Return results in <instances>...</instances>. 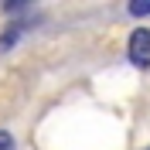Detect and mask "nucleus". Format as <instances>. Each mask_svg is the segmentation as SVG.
Segmentation results:
<instances>
[{
    "instance_id": "3",
    "label": "nucleus",
    "mask_w": 150,
    "mask_h": 150,
    "mask_svg": "<svg viewBox=\"0 0 150 150\" xmlns=\"http://www.w3.org/2000/svg\"><path fill=\"white\" fill-rule=\"evenodd\" d=\"M130 14H133V17H147V14H150V0H133Z\"/></svg>"
},
{
    "instance_id": "5",
    "label": "nucleus",
    "mask_w": 150,
    "mask_h": 150,
    "mask_svg": "<svg viewBox=\"0 0 150 150\" xmlns=\"http://www.w3.org/2000/svg\"><path fill=\"white\" fill-rule=\"evenodd\" d=\"M147 150H150V147H147Z\"/></svg>"
},
{
    "instance_id": "4",
    "label": "nucleus",
    "mask_w": 150,
    "mask_h": 150,
    "mask_svg": "<svg viewBox=\"0 0 150 150\" xmlns=\"http://www.w3.org/2000/svg\"><path fill=\"white\" fill-rule=\"evenodd\" d=\"M0 150H17L14 147V137H10L7 130H0Z\"/></svg>"
},
{
    "instance_id": "2",
    "label": "nucleus",
    "mask_w": 150,
    "mask_h": 150,
    "mask_svg": "<svg viewBox=\"0 0 150 150\" xmlns=\"http://www.w3.org/2000/svg\"><path fill=\"white\" fill-rule=\"evenodd\" d=\"M17 38H21V24H10V31H7V34H4V38H0V51H7V48L14 45Z\"/></svg>"
},
{
    "instance_id": "1",
    "label": "nucleus",
    "mask_w": 150,
    "mask_h": 150,
    "mask_svg": "<svg viewBox=\"0 0 150 150\" xmlns=\"http://www.w3.org/2000/svg\"><path fill=\"white\" fill-rule=\"evenodd\" d=\"M126 55H130V62L137 68H150V28H137L130 34Z\"/></svg>"
}]
</instances>
